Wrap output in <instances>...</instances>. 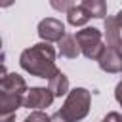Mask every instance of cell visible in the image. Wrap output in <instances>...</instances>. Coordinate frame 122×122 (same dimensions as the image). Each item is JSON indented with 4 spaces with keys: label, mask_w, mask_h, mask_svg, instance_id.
<instances>
[{
    "label": "cell",
    "mask_w": 122,
    "mask_h": 122,
    "mask_svg": "<svg viewBox=\"0 0 122 122\" xmlns=\"http://www.w3.org/2000/svg\"><path fill=\"white\" fill-rule=\"evenodd\" d=\"M19 65L23 71H27L32 76L50 80L59 72L55 65V50L50 42H38L27 50H23L19 57Z\"/></svg>",
    "instance_id": "cell-1"
},
{
    "label": "cell",
    "mask_w": 122,
    "mask_h": 122,
    "mask_svg": "<svg viewBox=\"0 0 122 122\" xmlns=\"http://www.w3.org/2000/svg\"><path fill=\"white\" fill-rule=\"evenodd\" d=\"M90 105H92V93L86 88H74L67 93V99L57 112L67 122H80L90 112Z\"/></svg>",
    "instance_id": "cell-2"
},
{
    "label": "cell",
    "mask_w": 122,
    "mask_h": 122,
    "mask_svg": "<svg viewBox=\"0 0 122 122\" xmlns=\"http://www.w3.org/2000/svg\"><path fill=\"white\" fill-rule=\"evenodd\" d=\"M76 40L80 44V50H82V55L88 57V59H93L97 61L105 44H103V34L99 29L95 27H84L82 30H78L76 34Z\"/></svg>",
    "instance_id": "cell-3"
},
{
    "label": "cell",
    "mask_w": 122,
    "mask_h": 122,
    "mask_svg": "<svg viewBox=\"0 0 122 122\" xmlns=\"http://www.w3.org/2000/svg\"><path fill=\"white\" fill-rule=\"evenodd\" d=\"M55 95L51 93L50 88H30L25 95V101H23V107L27 109H34V111H42V109H48L51 103H53Z\"/></svg>",
    "instance_id": "cell-4"
},
{
    "label": "cell",
    "mask_w": 122,
    "mask_h": 122,
    "mask_svg": "<svg viewBox=\"0 0 122 122\" xmlns=\"http://www.w3.org/2000/svg\"><path fill=\"white\" fill-rule=\"evenodd\" d=\"M65 25L63 21L55 19V17H46L38 23V36L44 42H59L65 36Z\"/></svg>",
    "instance_id": "cell-5"
},
{
    "label": "cell",
    "mask_w": 122,
    "mask_h": 122,
    "mask_svg": "<svg viewBox=\"0 0 122 122\" xmlns=\"http://www.w3.org/2000/svg\"><path fill=\"white\" fill-rule=\"evenodd\" d=\"M97 65H99L101 71L111 72V74L122 72V53L116 48L105 44V48H103V51H101V55L97 59Z\"/></svg>",
    "instance_id": "cell-6"
},
{
    "label": "cell",
    "mask_w": 122,
    "mask_h": 122,
    "mask_svg": "<svg viewBox=\"0 0 122 122\" xmlns=\"http://www.w3.org/2000/svg\"><path fill=\"white\" fill-rule=\"evenodd\" d=\"M0 92L4 93H13V95H27V82L21 74L17 72H6L2 69V78H0Z\"/></svg>",
    "instance_id": "cell-7"
},
{
    "label": "cell",
    "mask_w": 122,
    "mask_h": 122,
    "mask_svg": "<svg viewBox=\"0 0 122 122\" xmlns=\"http://www.w3.org/2000/svg\"><path fill=\"white\" fill-rule=\"evenodd\" d=\"M57 46H59V53H61L63 57H69V59H76V57L82 53L80 44H78L76 36H72V34H65V36L57 42Z\"/></svg>",
    "instance_id": "cell-8"
},
{
    "label": "cell",
    "mask_w": 122,
    "mask_h": 122,
    "mask_svg": "<svg viewBox=\"0 0 122 122\" xmlns=\"http://www.w3.org/2000/svg\"><path fill=\"white\" fill-rule=\"evenodd\" d=\"M48 88L51 90V93H53L55 97H61V95L69 93V78L59 71L55 76H51V78L48 80Z\"/></svg>",
    "instance_id": "cell-9"
},
{
    "label": "cell",
    "mask_w": 122,
    "mask_h": 122,
    "mask_svg": "<svg viewBox=\"0 0 122 122\" xmlns=\"http://www.w3.org/2000/svg\"><path fill=\"white\" fill-rule=\"evenodd\" d=\"M92 19V15H90V11L80 4V6H74L69 13H67V21L72 25V27H84L88 21Z\"/></svg>",
    "instance_id": "cell-10"
},
{
    "label": "cell",
    "mask_w": 122,
    "mask_h": 122,
    "mask_svg": "<svg viewBox=\"0 0 122 122\" xmlns=\"http://www.w3.org/2000/svg\"><path fill=\"white\" fill-rule=\"evenodd\" d=\"M82 6L95 19H103L107 15V2L105 0H82Z\"/></svg>",
    "instance_id": "cell-11"
},
{
    "label": "cell",
    "mask_w": 122,
    "mask_h": 122,
    "mask_svg": "<svg viewBox=\"0 0 122 122\" xmlns=\"http://www.w3.org/2000/svg\"><path fill=\"white\" fill-rule=\"evenodd\" d=\"M74 2H76V0H50V6H51L55 11L69 13V11L74 8Z\"/></svg>",
    "instance_id": "cell-12"
},
{
    "label": "cell",
    "mask_w": 122,
    "mask_h": 122,
    "mask_svg": "<svg viewBox=\"0 0 122 122\" xmlns=\"http://www.w3.org/2000/svg\"><path fill=\"white\" fill-rule=\"evenodd\" d=\"M23 122H51V116H48V114L42 112V111H34V112H30Z\"/></svg>",
    "instance_id": "cell-13"
},
{
    "label": "cell",
    "mask_w": 122,
    "mask_h": 122,
    "mask_svg": "<svg viewBox=\"0 0 122 122\" xmlns=\"http://www.w3.org/2000/svg\"><path fill=\"white\" fill-rule=\"evenodd\" d=\"M105 120H107V122H122V114H120V112H109V114L105 116Z\"/></svg>",
    "instance_id": "cell-14"
},
{
    "label": "cell",
    "mask_w": 122,
    "mask_h": 122,
    "mask_svg": "<svg viewBox=\"0 0 122 122\" xmlns=\"http://www.w3.org/2000/svg\"><path fill=\"white\" fill-rule=\"evenodd\" d=\"M114 97H116V101L120 103V107H122V80L116 84V88H114Z\"/></svg>",
    "instance_id": "cell-15"
},
{
    "label": "cell",
    "mask_w": 122,
    "mask_h": 122,
    "mask_svg": "<svg viewBox=\"0 0 122 122\" xmlns=\"http://www.w3.org/2000/svg\"><path fill=\"white\" fill-rule=\"evenodd\" d=\"M15 114H0V122H13Z\"/></svg>",
    "instance_id": "cell-16"
},
{
    "label": "cell",
    "mask_w": 122,
    "mask_h": 122,
    "mask_svg": "<svg viewBox=\"0 0 122 122\" xmlns=\"http://www.w3.org/2000/svg\"><path fill=\"white\" fill-rule=\"evenodd\" d=\"M51 122H67V120H65V118L59 114V112H55V114L51 116Z\"/></svg>",
    "instance_id": "cell-17"
},
{
    "label": "cell",
    "mask_w": 122,
    "mask_h": 122,
    "mask_svg": "<svg viewBox=\"0 0 122 122\" xmlns=\"http://www.w3.org/2000/svg\"><path fill=\"white\" fill-rule=\"evenodd\" d=\"M13 2H15V0H0V6H2V8H10Z\"/></svg>",
    "instance_id": "cell-18"
}]
</instances>
